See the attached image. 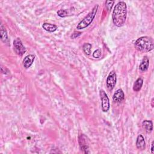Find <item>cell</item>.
I'll use <instances>...</instances> for the list:
<instances>
[{
    "instance_id": "6da1fadb",
    "label": "cell",
    "mask_w": 154,
    "mask_h": 154,
    "mask_svg": "<svg viewBox=\"0 0 154 154\" xmlns=\"http://www.w3.org/2000/svg\"><path fill=\"white\" fill-rule=\"evenodd\" d=\"M127 14V6L125 2L120 1L114 7L112 11V19L113 23L120 27L123 26L125 22Z\"/></svg>"
},
{
    "instance_id": "7a4b0ae2",
    "label": "cell",
    "mask_w": 154,
    "mask_h": 154,
    "mask_svg": "<svg viewBox=\"0 0 154 154\" xmlns=\"http://www.w3.org/2000/svg\"><path fill=\"white\" fill-rule=\"evenodd\" d=\"M135 48L140 52H149L154 47L153 40L148 36H143L138 38L135 42Z\"/></svg>"
},
{
    "instance_id": "3957f363",
    "label": "cell",
    "mask_w": 154,
    "mask_h": 154,
    "mask_svg": "<svg viewBox=\"0 0 154 154\" xmlns=\"http://www.w3.org/2000/svg\"><path fill=\"white\" fill-rule=\"evenodd\" d=\"M99 5L96 4L92 10L88 13V14L77 25L76 29L78 30L84 29L85 28L87 27L88 25L91 24V23L93 22L94 18L95 17V16L97 13V10H98Z\"/></svg>"
},
{
    "instance_id": "277c9868",
    "label": "cell",
    "mask_w": 154,
    "mask_h": 154,
    "mask_svg": "<svg viewBox=\"0 0 154 154\" xmlns=\"http://www.w3.org/2000/svg\"><path fill=\"white\" fill-rule=\"evenodd\" d=\"M100 97L101 99V106L103 112H107L109 109V101L108 97L103 90H100L99 91Z\"/></svg>"
},
{
    "instance_id": "5b68a950",
    "label": "cell",
    "mask_w": 154,
    "mask_h": 154,
    "mask_svg": "<svg viewBox=\"0 0 154 154\" xmlns=\"http://www.w3.org/2000/svg\"><path fill=\"white\" fill-rule=\"evenodd\" d=\"M13 46L15 52L20 56L23 55L26 52V48L23 45L22 41L19 38H16L13 41Z\"/></svg>"
},
{
    "instance_id": "8992f818",
    "label": "cell",
    "mask_w": 154,
    "mask_h": 154,
    "mask_svg": "<svg viewBox=\"0 0 154 154\" xmlns=\"http://www.w3.org/2000/svg\"><path fill=\"white\" fill-rule=\"evenodd\" d=\"M116 81H117V75L115 71L112 70L108 75L106 81V87L108 90H112L116 84Z\"/></svg>"
},
{
    "instance_id": "52a82bcc",
    "label": "cell",
    "mask_w": 154,
    "mask_h": 154,
    "mask_svg": "<svg viewBox=\"0 0 154 154\" xmlns=\"http://www.w3.org/2000/svg\"><path fill=\"white\" fill-rule=\"evenodd\" d=\"M79 146L81 149L85 153H90L89 151V147L87 144V138L84 135L81 134L79 137Z\"/></svg>"
},
{
    "instance_id": "ba28073f",
    "label": "cell",
    "mask_w": 154,
    "mask_h": 154,
    "mask_svg": "<svg viewBox=\"0 0 154 154\" xmlns=\"http://www.w3.org/2000/svg\"><path fill=\"white\" fill-rule=\"evenodd\" d=\"M112 99H113V101L114 102L120 103V102H122L125 99V94H124L123 91L120 88L118 89L114 93Z\"/></svg>"
},
{
    "instance_id": "9c48e42d",
    "label": "cell",
    "mask_w": 154,
    "mask_h": 154,
    "mask_svg": "<svg viewBox=\"0 0 154 154\" xmlns=\"http://www.w3.org/2000/svg\"><path fill=\"white\" fill-rule=\"evenodd\" d=\"M35 55L29 54L26 55L23 60V66L25 69L29 68L33 63L35 60Z\"/></svg>"
},
{
    "instance_id": "30bf717a",
    "label": "cell",
    "mask_w": 154,
    "mask_h": 154,
    "mask_svg": "<svg viewBox=\"0 0 154 154\" xmlns=\"http://www.w3.org/2000/svg\"><path fill=\"white\" fill-rule=\"evenodd\" d=\"M136 146H137V148L140 150H143L145 149L146 142H145L143 136L141 134L138 135L137 138Z\"/></svg>"
},
{
    "instance_id": "8fae6325",
    "label": "cell",
    "mask_w": 154,
    "mask_h": 154,
    "mask_svg": "<svg viewBox=\"0 0 154 154\" xmlns=\"http://www.w3.org/2000/svg\"><path fill=\"white\" fill-rule=\"evenodd\" d=\"M149 66V58L147 56H144L140 64L139 69L141 72H146L148 69Z\"/></svg>"
},
{
    "instance_id": "7c38bea8",
    "label": "cell",
    "mask_w": 154,
    "mask_h": 154,
    "mask_svg": "<svg viewBox=\"0 0 154 154\" xmlns=\"http://www.w3.org/2000/svg\"><path fill=\"white\" fill-rule=\"evenodd\" d=\"M1 40L4 43L8 44L9 41L8 38L7 32L5 26L2 23L1 24Z\"/></svg>"
},
{
    "instance_id": "4fadbf2b",
    "label": "cell",
    "mask_w": 154,
    "mask_h": 154,
    "mask_svg": "<svg viewBox=\"0 0 154 154\" xmlns=\"http://www.w3.org/2000/svg\"><path fill=\"white\" fill-rule=\"evenodd\" d=\"M142 125L143 128L148 133L151 132L153 129V123L151 120H145L142 122Z\"/></svg>"
},
{
    "instance_id": "5bb4252c",
    "label": "cell",
    "mask_w": 154,
    "mask_h": 154,
    "mask_svg": "<svg viewBox=\"0 0 154 154\" xmlns=\"http://www.w3.org/2000/svg\"><path fill=\"white\" fill-rule=\"evenodd\" d=\"M42 27L45 30L49 32H54L57 29V25L49 23H44L42 25Z\"/></svg>"
},
{
    "instance_id": "9a60e30c",
    "label": "cell",
    "mask_w": 154,
    "mask_h": 154,
    "mask_svg": "<svg viewBox=\"0 0 154 154\" xmlns=\"http://www.w3.org/2000/svg\"><path fill=\"white\" fill-rule=\"evenodd\" d=\"M143 80L141 78H138L134 82L133 85V90L135 91H139L143 85Z\"/></svg>"
},
{
    "instance_id": "2e32d148",
    "label": "cell",
    "mask_w": 154,
    "mask_h": 154,
    "mask_svg": "<svg viewBox=\"0 0 154 154\" xmlns=\"http://www.w3.org/2000/svg\"><path fill=\"white\" fill-rule=\"evenodd\" d=\"M91 45L89 43H85L84 45H83V46H82V49H83V51L87 55H89L90 54H91Z\"/></svg>"
},
{
    "instance_id": "e0dca14e",
    "label": "cell",
    "mask_w": 154,
    "mask_h": 154,
    "mask_svg": "<svg viewBox=\"0 0 154 154\" xmlns=\"http://www.w3.org/2000/svg\"><path fill=\"white\" fill-rule=\"evenodd\" d=\"M101 54H102L101 49L99 48L94 51V52L93 53V57L95 58H99L101 56Z\"/></svg>"
},
{
    "instance_id": "ac0fdd59",
    "label": "cell",
    "mask_w": 154,
    "mask_h": 154,
    "mask_svg": "<svg viewBox=\"0 0 154 154\" xmlns=\"http://www.w3.org/2000/svg\"><path fill=\"white\" fill-rule=\"evenodd\" d=\"M114 3V1H106V2H105V6H106V9L108 11H109L111 9Z\"/></svg>"
},
{
    "instance_id": "d6986e66",
    "label": "cell",
    "mask_w": 154,
    "mask_h": 154,
    "mask_svg": "<svg viewBox=\"0 0 154 154\" xmlns=\"http://www.w3.org/2000/svg\"><path fill=\"white\" fill-rule=\"evenodd\" d=\"M57 14L61 17H66L67 15V11L66 10H59L57 11Z\"/></svg>"
},
{
    "instance_id": "ffe728a7",
    "label": "cell",
    "mask_w": 154,
    "mask_h": 154,
    "mask_svg": "<svg viewBox=\"0 0 154 154\" xmlns=\"http://www.w3.org/2000/svg\"><path fill=\"white\" fill-rule=\"evenodd\" d=\"M81 32H74L72 35H71V38H75L77 37H78L79 35H81Z\"/></svg>"
},
{
    "instance_id": "44dd1931",
    "label": "cell",
    "mask_w": 154,
    "mask_h": 154,
    "mask_svg": "<svg viewBox=\"0 0 154 154\" xmlns=\"http://www.w3.org/2000/svg\"><path fill=\"white\" fill-rule=\"evenodd\" d=\"M153 145H154V141H152V144H151V153H153L154 151H153Z\"/></svg>"
},
{
    "instance_id": "7402d4cb",
    "label": "cell",
    "mask_w": 154,
    "mask_h": 154,
    "mask_svg": "<svg viewBox=\"0 0 154 154\" xmlns=\"http://www.w3.org/2000/svg\"><path fill=\"white\" fill-rule=\"evenodd\" d=\"M154 100V99L153 98H152V100H151V105H152V107L153 108V106H154V104H153V101Z\"/></svg>"
}]
</instances>
